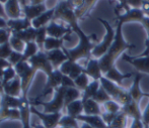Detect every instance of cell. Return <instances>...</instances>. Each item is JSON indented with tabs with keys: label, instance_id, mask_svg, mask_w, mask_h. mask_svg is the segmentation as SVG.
Returning a JSON list of instances; mask_svg holds the SVG:
<instances>
[{
	"label": "cell",
	"instance_id": "obj_1",
	"mask_svg": "<svg viewBox=\"0 0 149 128\" xmlns=\"http://www.w3.org/2000/svg\"><path fill=\"white\" fill-rule=\"evenodd\" d=\"M122 25L123 23L118 21L116 26V35H115V39L113 41L112 45H111L110 50L107 52V54L100 58H98L100 62V69L102 71V74H106L108 71H110L113 67H115V63L118 60V58L123 54L125 51L129 49H133L135 47L134 45H130L124 39L123 33H122Z\"/></svg>",
	"mask_w": 149,
	"mask_h": 128
},
{
	"label": "cell",
	"instance_id": "obj_2",
	"mask_svg": "<svg viewBox=\"0 0 149 128\" xmlns=\"http://www.w3.org/2000/svg\"><path fill=\"white\" fill-rule=\"evenodd\" d=\"M73 31L78 35L79 37V43L77 45L76 47L71 50H67L64 47H62V50L65 52V54L68 56V60L76 62V61L80 60V58H91V52L95 47V41H96V35L91 34V35H86L82 31V29L79 27L78 24L71 27Z\"/></svg>",
	"mask_w": 149,
	"mask_h": 128
},
{
	"label": "cell",
	"instance_id": "obj_3",
	"mask_svg": "<svg viewBox=\"0 0 149 128\" xmlns=\"http://www.w3.org/2000/svg\"><path fill=\"white\" fill-rule=\"evenodd\" d=\"M98 21L102 22V25L106 28V34H104L102 41L100 43L94 47V49L91 52V56L94 58H100L107 54V52L110 50L111 45H112L113 41L115 39V35H116V29L113 28V26L109 23L107 20L102 19V18H98Z\"/></svg>",
	"mask_w": 149,
	"mask_h": 128
},
{
	"label": "cell",
	"instance_id": "obj_4",
	"mask_svg": "<svg viewBox=\"0 0 149 128\" xmlns=\"http://www.w3.org/2000/svg\"><path fill=\"white\" fill-rule=\"evenodd\" d=\"M67 88L60 86L59 88L55 90V95L53 99L49 102H42V101H36L30 102L31 106L35 105H42L44 107V112L45 113H59L62 109H64V98H65V92Z\"/></svg>",
	"mask_w": 149,
	"mask_h": 128
},
{
	"label": "cell",
	"instance_id": "obj_5",
	"mask_svg": "<svg viewBox=\"0 0 149 128\" xmlns=\"http://www.w3.org/2000/svg\"><path fill=\"white\" fill-rule=\"evenodd\" d=\"M14 69L16 71V74L20 77L22 80V98H26L29 88L31 86V83L37 71L29 64V62H20L17 65L14 66Z\"/></svg>",
	"mask_w": 149,
	"mask_h": 128
},
{
	"label": "cell",
	"instance_id": "obj_6",
	"mask_svg": "<svg viewBox=\"0 0 149 128\" xmlns=\"http://www.w3.org/2000/svg\"><path fill=\"white\" fill-rule=\"evenodd\" d=\"M56 19H61L63 21L67 22L70 27H73L76 24H78L76 14L75 11L70 5H69L67 0H62L60 3L55 7V13H54L53 20L55 21Z\"/></svg>",
	"mask_w": 149,
	"mask_h": 128
},
{
	"label": "cell",
	"instance_id": "obj_7",
	"mask_svg": "<svg viewBox=\"0 0 149 128\" xmlns=\"http://www.w3.org/2000/svg\"><path fill=\"white\" fill-rule=\"evenodd\" d=\"M28 62L36 71L42 70V71H44L48 76L51 75L52 72L54 71V68L51 63H50L49 58H48L47 54L42 51L38 52V54H35L33 56H31Z\"/></svg>",
	"mask_w": 149,
	"mask_h": 128
},
{
	"label": "cell",
	"instance_id": "obj_8",
	"mask_svg": "<svg viewBox=\"0 0 149 128\" xmlns=\"http://www.w3.org/2000/svg\"><path fill=\"white\" fill-rule=\"evenodd\" d=\"M31 112L33 114L37 115L43 122V125L46 128H56L59 126L60 119L62 118L63 115L59 113H45L41 112L38 109H36L33 106H31Z\"/></svg>",
	"mask_w": 149,
	"mask_h": 128
},
{
	"label": "cell",
	"instance_id": "obj_9",
	"mask_svg": "<svg viewBox=\"0 0 149 128\" xmlns=\"http://www.w3.org/2000/svg\"><path fill=\"white\" fill-rule=\"evenodd\" d=\"M62 78H63V74L60 72L59 69L54 70L53 72H52V74L48 76V80L45 85V88H44L41 95L38 97V99L45 97L46 95H48V94H50L51 92H53L54 90L59 88L61 86V83H62Z\"/></svg>",
	"mask_w": 149,
	"mask_h": 128
},
{
	"label": "cell",
	"instance_id": "obj_10",
	"mask_svg": "<svg viewBox=\"0 0 149 128\" xmlns=\"http://www.w3.org/2000/svg\"><path fill=\"white\" fill-rule=\"evenodd\" d=\"M146 15L141 10V8H130L123 14L117 16V21H120L122 23H126V22H140V23H142Z\"/></svg>",
	"mask_w": 149,
	"mask_h": 128
},
{
	"label": "cell",
	"instance_id": "obj_11",
	"mask_svg": "<svg viewBox=\"0 0 149 128\" xmlns=\"http://www.w3.org/2000/svg\"><path fill=\"white\" fill-rule=\"evenodd\" d=\"M71 27H64L63 25L56 23L54 20H52L47 25V33L49 36L55 37V39H64L68 41V36L72 32Z\"/></svg>",
	"mask_w": 149,
	"mask_h": 128
},
{
	"label": "cell",
	"instance_id": "obj_12",
	"mask_svg": "<svg viewBox=\"0 0 149 128\" xmlns=\"http://www.w3.org/2000/svg\"><path fill=\"white\" fill-rule=\"evenodd\" d=\"M123 60L131 64L138 72L149 74V56H130L124 54Z\"/></svg>",
	"mask_w": 149,
	"mask_h": 128
},
{
	"label": "cell",
	"instance_id": "obj_13",
	"mask_svg": "<svg viewBox=\"0 0 149 128\" xmlns=\"http://www.w3.org/2000/svg\"><path fill=\"white\" fill-rule=\"evenodd\" d=\"M84 73L88 77L92 78L93 80H98L100 81V78L104 76V74H102V71L100 69L98 58H89L88 62H87L86 67L84 69Z\"/></svg>",
	"mask_w": 149,
	"mask_h": 128
},
{
	"label": "cell",
	"instance_id": "obj_14",
	"mask_svg": "<svg viewBox=\"0 0 149 128\" xmlns=\"http://www.w3.org/2000/svg\"><path fill=\"white\" fill-rule=\"evenodd\" d=\"M3 91L5 95H9L12 97H19L22 92V80L18 75L13 80L3 85Z\"/></svg>",
	"mask_w": 149,
	"mask_h": 128
},
{
	"label": "cell",
	"instance_id": "obj_15",
	"mask_svg": "<svg viewBox=\"0 0 149 128\" xmlns=\"http://www.w3.org/2000/svg\"><path fill=\"white\" fill-rule=\"evenodd\" d=\"M46 54H47V56H48V58H49L50 63L52 64V66H53L54 70L59 69L61 65L68 60L67 54H65V52L61 49L46 52Z\"/></svg>",
	"mask_w": 149,
	"mask_h": 128
},
{
	"label": "cell",
	"instance_id": "obj_16",
	"mask_svg": "<svg viewBox=\"0 0 149 128\" xmlns=\"http://www.w3.org/2000/svg\"><path fill=\"white\" fill-rule=\"evenodd\" d=\"M77 120L81 121L82 123H86L93 128H109L106 122L104 121L102 116L98 115H85L82 114L80 116L77 117Z\"/></svg>",
	"mask_w": 149,
	"mask_h": 128
},
{
	"label": "cell",
	"instance_id": "obj_17",
	"mask_svg": "<svg viewBox=\"0 0 149 128\" xmlns=\"http://www.w3.org/2000/svg\"><path fill=\"white\" fill-rule=\"evenodd\" d=\"M121 111L125 113L131 119H142V112L140 110L139 103L134 101V100H132L128 104L122 106Z\"/></svg>",
	"mask_w": 149,
	"mask_h": 128
},
{
	"label": "cell",
	"instance_id": "obj_18",
	"mask_svg": "<svg viewBox=\"0 0 149 128\" xmlns=\"http://www.w3.org/2000/svg\"><path fill=\"white\" fill-rule=\"evenodd\" d=\"M141 79H142V74L136 73L135 77H134L133 84H132L131 88L129 89V93L131 95L132 99L138 103L140 102V100L142 98L145 97V93H143L141 91V89H140V81H141Z\"/></svg>",
	"mask_w": 149,
	"mask_h": 128
},
{
	"label": "cell",
	"instance_id": "obj_19",
	"mask_svg": "<svg viewBox=\"0 0 149 128\" xmlns=\"http://www.w3.org/2000/svg\"><path fill=\"white\" fill-rule=\"evenodd\" d=\"M22 11H24L26 17L33 21L35 18L39 17L41 14H43L47 10H46L45 4L42 3V4H38V5H26H26H24Z\"/></svg>",
	"mask_w": 149,
	"mask_h": 128
},
{
	"label": "cell",
	"instance_id": "obj_20",
	"mask_svg": "<svg viewBox=\"0 0 149 128\" xmlns=\"http://www.w3.org/2000/svg\"><path fill=\"white\" fill-rule=\"evenodd\" d=\"M54 13H55V7L45 11L43 14H41L39 17L35 18V19L31 21V26L37 29L40 28V27L47 26V23H50V22L53 20Z\"/></svg>",
	"mask_w": 149,
	"mask_h": 128
},
{
	"label": "cell",
	"instance_id": "obj_21",
	"mask_svg": "<svg viewBox=\"0 0 149 128\" xmlns=\"http://www.w3.org/2000/svg\"><path fill=\"white\" fill-rule=\"evenodd\" d=\"M5 12L9 19H18L20 17V7L18 0H8L5 3Z\"/></svg>",
	"mask_w": 149,
	"mask_h": 128
},
{
	"label": "cell",
	"instance_id": "obj_22",
	"mask_svg": "<svg viewBox=\"0 0 149 128\" xmlns=\"http://www.w3.org/2000/svg\"><path fill=\"white\" fill-rule=\"evenodd\" d=\"M31 26V22L29 18H18V19H8L7 27L11 31H22Z\"/></svg>",
	"mask_w": 149,
	"mask_h": 128
},
{
	"label": "cell",
	"instance_id": "obj_23",
	"mask_svg": "<svg viewBox=\"0 0 149 128\" xmlns=\"http://www.w3.org/2000/svg\"><path fill=\"white\" fill-rule=\"evenodd\" d=\"M132 75L133 74H131V73H128V74H122L116 67H113V68L111 69L110 71H108L104 76L106 77L107 79L113 81L114 83L118 84L119 86H122V83H123L124 80L132 77Z\"/></svg>",
	"mask_w": 149,
	"mask_h": 128
},
{
	"label": "cell",
	"instance_id": "obj_24",
	"mask_svg": "<svg viewBox=\"0 0 149 128\" xmlns=\"http://www.w3.org/2000/svg\"><path fill=\"white\" fill-rule=\"evenodd\" d=\"M11 35L18 37L19 39H22V41H24L26 43H30V41H35L36 36H37V28L31 26L28 29H24L22 31H11Z\"/></svg>",
	"mask_w": 149,
	"mask_h": 128
},
{
	"label": "cell",
	"instance_id": "obj_25",
	"mask_svg": "<svg viewBox=\"0 0 149 128\" xmlns=\"http://www.w3.org/2000/svg\"><path fill=\"white\" fill-rule=\"evenodd\" d=\"M83 102V114L85 115H98L102 116V112L100 109V105L93 99L85 100Z\"/></svg>",
	"mask_w": 149,
	"mask_h": 128
},
{
	"label": "cell",
	"instance_id": "obj_26",
	"mask_svg": "<svg viewBox=\"0 0 149 128\" xmlns=\"http://www.w3.org/2000/svg\"><path fill=\"white\" fill-rule=\"evenodd\" d=\"M65 109H66L67 115H69V116H71V117H74V118H77L78 116L83 114L82 100L79 99V100H76V101L70 103Z\"/></svg>",
	"mask_w": 149,
	"mask_h": 128
},
{
	"label": "cell",
	"instance_id": "obj_27",
	"mask_svg": "<svg viewBox=\"0 0 149 128\" xmlns=\"http://www.w3.org/2000/svg\"><path fill=\"white\" fill-rule=\"evenodd\" d=\"M22 97H12L9 95H5L3 94L2 96V102H1V107L4 108H11V109H19L22 106Z\"/></svg>",
	"mask_w": 149,
	"mask_h": 128
},
{
	"label": "cell",
	"instance_id": "obj_28",
	"mask_svg": "<svg viewBox=\"0 0 149 128\" xmlns=\"http://www.w3.org/2000/svg\"><path fill=\"white\" fill-rule=\"evenodd\" d=\"M100 88V82L98 81V80H93L92 82H90L89 85L86 87V89L83 91L81 100L85 101V100L92 99Z\"/></svg>",
	"mask_w": 149,
	"mask_h": 128
},
{
	"label": "cell",
	"instance_id": "obj_29",
	"mask_svg": "<svg viewBox=\"0 0 149 128\" xmlns=\"http://www.w3.org/2000/svg\"><path fill=\"white\" fill-rule=\"evenodd\" d=\"M20 111L19 109H11V108H4L1 107L0 109V120H7V119H11V120H18L20 119Z\"/></svg>",
	"mask_w": 149,
	"mask_h": 128
},
{
	"label": "cell",
	"instance_id": "obj_30",
	"mask_svg": "<svg viewBox=\"0 0 149 128\" xmlns=\"http://www.w3.org/2000/svg\"><path fill=\"white\" fill-rule=\"evenodd\" d=\"M82 97L80 93V90L77 88H67L65 92V98H64V109L68 106L70 103L79 100V98Z\"/></svg>",
	"mask_w": 149,
	"mask_h": 128
},
{
	"label": "cell",
	"instance_id": "obj_31",
	"mask_svg": "<svg viewBox=\"0 0 149 128\" xmlns=\"http://www.w3.org/2000/svg\"><path fill=\"white\" fill-rule=\"evenodd\" d=\"M64 39H55V37L47 36L44 43V50L46 52L53 51V50H59L63 47V41Z\"/></svg>",
	"mask_w": 149,
	"mask_h": 128
},
{
	"label": "cell",
	"instance_id": "obj_32",
	"mask_svg": "<svg viewBox=\"0 0 149 128\" xmlns=\"http://www.w3.org/2000/svg\"><path fill=\"white\" fill-rule=\"evenodd\" d=\"M128 116L124 112H119L116 115L115 119L113 120L112 124L110 125V128H128Z\"/></svg>",
	"mask_w": 149,
	"mask_h": 128
},
{
	"label": "cell",
	"instance_id": "obj_33",
	"mask_svg": "<svg viewBox=\"0 0 149 128\" xmlns=\"http://www.w3.org/2000/svg\"><path fill=\"white\" fill-rule=\"evenodd\" d=\"M38 52H39V47L36 43V41H30V43H26V49L22 54H24V62H28L31 56L38 54Z\"/></svg>",
	"mask_w": 149,
	"mask_h": 128
},
{
	"label": "cell",
	"instance_id": "obj_34",
	"mask_svg": "<svg viewBox=\"0 0 149 128\" xmlns=\"http://www.w3.org/2000/svg\"><path fill=\"white\" fill-rule=\"evenodd\" d=\"M47 26H43L40 27V28L37 29V36H36V43L39 47L40 51L43 52L44 49V43H45V41L47 39Z\"/></svg>",
	"mask_w": 149,
	"mask_h": 128
},
{
	"label": "cell",
	"instance_id": "obj_35",
	"mask_svg": "<svg viewBox=\"0 0 149 128\" xmlns=\"http://www.w3.org/2000/svg\"><path fill=\"white\" fill-rule=\"evenodd\" d=\"M59 126L60 127H64V126H68V127H73V128H80L78 125V120L74 117H71L69 115H64L62 116V118L60 119L59 122Z\"/></svg>",
	"mask_w": 149,
	"mask_h": 128
},
{
	"label": "cell",
	"instance_id": "obj_36",
	"mask_svg": "<svg viewBox=\"0 0 149 128\" xmlns=\"http://www.w3.org/2000/svg\"><path fill=\"white\" fill-rule=\"evenodd\" d=\"M104 112L112 113V114H118L119 112H121L122 106L118 102H116L115 100L112 99V100H110V101L104 103Z\"/></svg>",
	"mask_w": 149,
	"mask_h": 128
},
{
	"label": "cell",
	"instance_id": "obj_37",
	"mask_svg": "<svg viewBox=\"0 0 149 128\" xmlns=\"http://www.w3.org/2000/svg\"><path fill=\"white\" fill-rule=\"evenodd\" d=\"M9 43H10V45H11L12 50H13L14 52L24 54V49H26V43H24V41H22V39H19L18 37L11 35V37H10V39H9Z\"/></svg>",
	"mask_w": 149,
	"mask_h": 128
},
{
	"label": "cell",
	"instance_id": "obj_38",
	"mask_svg": "<svg viewBox=\"0 0 149 128\" xmlns=\"http://www.w3.org/2000/svg\"><path fill=\"white\" fill-rule=\"evenodd\" d=\"M92 99L94 100V101H96L98 103V104H102L104 105L106 102L110 101V100H112V98H111V96L109 95L108 93H107V91L104 89V88L100 86V88L98 89V91L96 92V94L94 95V97L92 98Z\"/></svg>",
	"mask_w": 149,
	"mask_h": 128
},
{
	"label": "cell",
	"instance_id": "obj_39",
	"mask_svg": "<svg viewBox=\"0 0 149 128\" xmlns=\"http://www.w3.org/2000/svg\"><path fill=\"white\" fill-rule=\"evenodd\" d=\"M75 86H76L77 89H79L80 91H84L86 89V87L89 85V77L87 76L85 73H82L79 77H77L74 80Z\"/></svg>",
	"mask_w": 149,
	"mask_h": 128
},
{
	"label": "cell",
	"instance_id": "obj_40",
	"mask_svg": "<svg viewBox=\"0 0 149 128\" xmlns=\"http://www.w3.org/2000/svg\"><path fill=\"white\" fill-rule=\"evenodd\" d=\"M16 71L14 68H12L11 67H9V68L5 69L4 70V74H3V78H2V86L5 85L6 83H8V82H10L11 80H13L14 78L16 77Z\"/></svg>",
	"mask_w": 149,
	"mask_h": 128
},
{
	"label": "cell",
	"instance_id": "obj_41",
	"mask_svg": "<svg viewBox=\"0 0 149 128\" xmlns=\"http://www.w3.org/2000/svg\"><path fill=\"white\" fill-rule=\"evenodd\" d=\"M12 52H13V50H12L9 41L0 45V58H1L8 60V58H9L10 54H12Z\"/></svg>",
	"mask_w": 149,
	"mask_h": 128
},
{
	"label": "cell",
	"instance_id": "obj_42",
	"mask_svg": "<svg viewBox=\"0 0 149 128\" xmlns=\"http://www.w3.org/2000/svg\"><path fill=\"white\" fill-rule=\"evenodd\" d=\"M8 62L12 65V66H15L18 63L24 62V54L22 52H12V54H10V56L8 58Z\"/></svg>",
	"mask_w": 149,
	"mask_h": 128
},
{
	"label": "cell",
	"instance_id": "obj_43",
	"mask_svg": "<svg viewBox=\"0 0 149 128\" xmlns=\"http://www.w3.org/2000/svg\"><path fill=\"white\" fill-rule=\"evenodd\" d=\"M10 34H11V30L9 28H0V45L6 43L9 41Z\"/></svg>",
	"mask_w": 149,
	"mask_h": 128
},
{
	"label": "cell",
	"instance_id": "obj_44",
	"mask_svg": "<svg viewBox=\"0 0 149 128\" xmlns=\"http://www.w3.org/2000/svg\"><path fill=\"white\" fill-rule=\"evenodd\" d=\"M61 86H63V87H65V88H76L74 80H72L70 77L66 76V75H63Z\"/></svg>",
	"mask_w": 149,
	"mask_h": 128
},
{
	"label": "cell",
	"instance_id": "obj_45",
	"mask_svg": "<svg viewBox=\"0 0 149 128\" xmlns=\"http://www.w3.org/2000/svg\"><path fill=\"white\" fill-rule=\"evenodd\" d=\"M67 1H68L69 5L74 9V11L81 8L85 3V0H67Z\"/></svg>",
	"mask_w": 149,
	"mask_h": 128
},
{
	"label": "cell",
	"instance_id": "obj_46",
	"mask_svg": "<svg viewBox=\"0 0 149 128\" xmlns=\"http://www.w3.org/2000/svg\"><path fill=\"white\" fill-rule=\"evenodd\" d=\"M117 114H112V113H108V112H104L102 114V119H104V121L106 122V124L108 125V126H110L111 124H112L113 120L115 119V117H116Z\"/></svg>",
	"mask_w": 149,
	"mask_h": 128
},
{
	"label": "cell",
	"instance_id": "obj_47",
	"mask_svg": "<svg viewBox=\"0 0 149 128\" xmlns=\"http://www.w3.org/2000/svg\"><path fill=\"white\" fill-rule=\"evenodd\" d=\"M142 121H143L145 128L149 127V103L146 106V108L144 109V111L142 112Z\"/></svg>",
	"mask_w": 149,
	"mask_h": 128
},
{
	"label": "cell",
	"instance_id": "obj_48",
	"mask_svg": "<svg viewBox=\"0 0 149 128\" xmlns=\"http://www.w3.org/2000/svg\"><path fill=\"white\" fill-rule=\"evenodd\" d=\"M125 2L131 8H141L143 0H125Z\"/></svg>",
	"mask_w": 149,
	"mask_h": 128
},
{
	"label": "cell",
	"instance_id": "obj_49",
	"mask_svg": "<svg viewBox=\"0 0 149 128\" xmlns=\"http://www.w3.org/2000/svg\"><path fill=\"white\" fill-rule=\"evenodd\" d=\"M128 128H145L142 119H132V123Z\"/></svg>",
	"mask_w": 149,
	"mask_h": 128
},
{
	"label": "cell",
	"instance_id": "obj_50",
	"mask_svg": "<svg viewBox=\"0 0 149 128\" xmlns=\"http://www.w3.org/2000/svg\"><path fill=\"white\" fill-rule=\"evenodd\" d=\"M141 10L144 12L146 16L149 17V1L147 0H143V3H142V6H141Z\"/></svg>",
	"mask_w": 149,
	"mask_h": 128
},
{
	"label": "cell",
	"instance_id": "obj_51",
	"mask_svg": "<svg viewBox=\"0 0 149 128\" xmlns=\"http://www.w3.org/2000/svg\"><path fill=\"white\" fill-rule=\"evenodd\" d=\"M11 66L12 65L8 62V60L0 58V69H1V70H5V69L9 68V67H11Z\"/></svg>",
	"mask_w": 149,
	"mask_h": 128
},
{
	"label": "cell",
	"instance_id": "obj_52",
	"mask_svg": "<svg viewBox=\"0 0 149 128\" xmlns=\"http://www.w3.org/2000/svg\"><path fill=\"white\" fill-rule=\"evenodd\" d=\"M0 17L1 18H4V19H7V15H6V12H5V8L2 6L1 2H0Z\"/></svg>",
	"mask_w": 149,
	"mask_h": 128
},
{
	"label": "cell",
	"instance_id": "obj_53",
	"mask_svg": "<svg viewBox=\"0 0 149 128\" xmlns=\"http://www.w3.org/2000/svg\"><path fill=\"white\" fill-rule=\"evenodd\" d=\"M0 28H7V20L0 17Z\"/></svg>",
	"mask_w": 149,
	"mask_h": 128
},
{
	"label": "cell",
	"instance_id": "obj_54",
	"mask_svg": "<svg viewBox=\"0 0 149 128\" xmlns=\"http://www.w3.org/2000/svg\"><path fill=\"white\" fill-rule=\"evenodd\" d=\"M44 2V0H31V5H38V4H42Z\"/></svg>",
	"mask_w": 149,
	"mask_h": 128
},
{
	"label": "cell",
	"instance_id": "obj_55",
	"mask_svg": "<svg viewBox=\"0 0 149 128\" xmlns=\"http://www.w3.org/2000/svg\"><path fill=\"white\" fill-rule=\"evenodd\" d=\"M80 128H93V127H91V126H90V125L86 124V123H83V124L80 126Z\"/></svg>",
	"mask_w": 149,
	"mask_h": 128
},
{
	"label": "cell",
	"instance_id": "obj_56",
	"mask_svg": "<svg viewBox=\"0 0 149 128\" xmlns=\"http://www.w3.org/2000/svg\"><path fill=\"white\" fill-rule=\"evenodd\" d=\"M31 128H46L44 125H33Z\"/></svg>",
	"mask_w": 149,
	"mask_h": 128
},
{
	"label": "cell",
	"instance_id": "obj_57",
	"mask_svg": "<svg viewBox=\"0 0 149 128\" xmlns=\"http://www.w3.org/2000/svg\"><path fill=\"white\" fill-rule=\"evenodd\" d=\"M0 94H4V91H3V87H0Z\"/></svg>",
	"mask_w": 149,
	"mask_h": 128
},
{
	"label": "cell",
	"instance_id": "obj_58",
	"mask_svg": "<svg viewBox=\"0 0 149 128\" xmlns=\"http://www.w3.org/2000/svg\"><path fill=\"white\" fill-rule=\"evenodd\" d=\"M7 1H8V0H0V2H1V3H6Z\"/></svg>",
	"mask_w": 149,
	"mask_h": 128
},
{
	"label": "cell",
	"instance_id": "obj_59",
	"mask_svg": "<svg viewBox=\"0 0 149 128\" xmlns=\"http://www.w3.org/2000/svg\"><path fill=\"white\" fill-rule=\"evenodd\" d=\"M0 87H3V86H2V79L1 78H0Z\"/></svg>",
	"mask_w": 149,
	"mask_h": 128
},
{
	"label": "cell",
	"instance_id": "obj_60",
	"mask_svg": "<svg viewBox=\"0 0 149 128\" xmlns=\"http://www.w3.org/2000/svg\"><path fill=\"white\" fill-rule=\"evenodd\" d=\"M60 128H73V127H68V126H64V127H60Z\"/></svg>",
	"mask_w": 149,
	"mask_h": 128
},
{
	"label": "cell",
	"instance_id": "obj_61",
	"mask_svg": "<svg viewBox=\"0 0 149 128\" xmlns=\"http://www.w3.org/2000/svg\"><path fill=\"white\" fill-rule=\"evenodd\" d=\"M145 97H148V98H149V94H146V93H145Z\"/></svg>",
	"mask_w": 149,
	"mask_h": 128
},
{
	"label": "cell",
	"instance_id": "obj_62",
	"mask_svg": "<svg viewBox=\"0 0 149 128\" xmlns=\"http://www.w3.org/2000/svg\"><path fill=\"white\" fill-rule=\"evenodd\" d=\"M0 122H2V121H1V120H0Z\"/></svg>",
	"mask_w": 149,
	"mask_h": 128
},
{
	"label": "cell",
	"instance_id": "obj_63",
	"mask_svg": "<svg viewBox=\"0 0 149 128\" xmlns=\"http://www.w3.org/2000/svg\"><path fill=\"white\" fill-rule=\"evenodd\" d=\"M147 1H149V0H147Z\"/></svg>",
	"mask_w": 149,
	"mask_h": 128
},
{
	"label": "cell",
	"instance_id": "obj_64",
	"mask_svg": "<svg viewBox=\"0 0 149 128\" xmlns=\"http://www.w3.org/2000/svg\"><path fill=\"white\" fill-rule=\"evenodd\" d=\"M148 128H149V127H148Z\"/></svg>",
	"mask_w": 149,
	"mask_h": 128
}]
</instances>
